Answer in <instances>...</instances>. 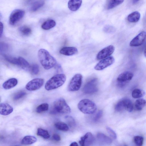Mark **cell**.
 <instances>
[{
  "mask_svg": "<svg viewBox=\"0 0 146 146\" xmlns=\"http://www.w3.org/2000/svg\"><path fill=\"white\" fill-rule=\"evenodd\" d=\"M44 80L41 78H36L29 82L26 85V89L30 91H35L40 88L43 85Z\"/></svg>",
  "mask_w": 146,
  "mask_h": 146,
  "instance_id": "cell-8",
  "label": "cell"
},
{
  "mask_svg": "<svg viewBox=\"0 0 146 146\" xmlns=\"http://www.w3.org/2000/svg\"><path fill=\"white\" fill-rule=\"evenodd\" d=\"M13 108L8 104L1 103L0 104V113L3 115H8L12 112Z\"/></svg>",
  "mask_w": 146,
  "mask_h": 146,
  "instance_id": "cell-15",
  "label": "cell"
},
{
  "mask_svg": "<svg viewBox=\"0 0 146 146\" xmlns=\"http://www.w3.org/2000/svg\"><path fill=\"white\" fill-rule=\"evenodd\" d=\"M78 107L79 110L83 113L92 114L94 113L97 110L95 104L88 99H84L78 103Z\"/></svg>",
  "mask_w": 146,
  "mask_h": 146,
  "instance_id": "cell-3",
  "label": "cell"
},
{
  "mask_svg": "<svg viewBox=\"0 0 146 146\" xmlns=\"http://www.w3.org/2000/svg\"><path fill=\"white\" fill-rule=\"evenodd\" d=\"M97 137L99 141L103 144H110L112 141L110 138L102 133H98L97 135Z\"/></svg>",
  "mask_w": 146,
  "mask_h": 146,
  "instance_id": "cell-20",
  "label": "cell"
},
{
  "mask_svg": "<svg viewBox=\"0 0 146 146\" xmlns=\"http://www.w3.org/2000/svg\"><path fill=\"white\" fill-rule=\"evenodd\" d=\"M54 126L57 129L62 131H67L69 129V127L68 125L63 122H57L54 124Z\"/></svg>",
  "mask_w": 146,
  "mask_h": 146,
  "instance_id": "cell-28",
  "label": "cell"
},
{
  "mask_svg": "<svg viewBox=\"0 0 146 146\" xmlns=\"http://www.w3.org/2000/svg\"><path fill=\"white\" fill-rule=\"evenodd\" d=\"M115 28L113 26L108 25L105 26L103 28L104 31L107 33H112L115 31Z\"/></svg>",
  "mask_w": 146,
  "mask_h": 146,
  "instance_id": "cell-38",
  "label": "cell"
},
{
  "mask_svg": "<svg viewBox=\"0 0 146 146\" xmlns=\"http://www.w3.org/2000/svg\"><path fill=\"white\" fill-rule=\"evenodd\" d=\"M67 122L70 127L74 126L75 125V122L74 119L71 116H67L65 117Z\"/></svg>",
  "mask_w": 146,
  "mask_h": 146,
  "instance_id": "cell-37",
  "label": "cell"
},
{
  "mask_svg": "<svg viewBox=\"0 0 146 146\" xmlns=\"http://www.w3.org/2000/svg\"><path fill=\"white\" fill-rule=\"evenodd\" d=\"M145 94V92L143 90L139 89H135L132 92V97L135 98H141Z\"/></svg>",
  "mask_w": 146,
  "mask_h": 146,
  "instance_id": "cell-26",
  "label": "cell"
},
{
  "mask_svg": "<svg viewBox=\"0 0 146 146\" xmlns=\"http://www.w3.org/2000/svg\"><path fill=\"white\" fill-rule=\"evenodd\" d=\"M107 131L110 136L113 139H115L117 138V135L115 131L109 127H106Z\"/></svg>",
  "mask_w": 146,
  "mask_h": 146,
  "instance_id": "cell-39",
  "label": "cell"
},
{
  "mask_svg": "<svg viewBox=\"0 0 146 146\" xmlns=\"http://www.w3.org/2000/svg\"><path fill=\"white\" fill-rule=\"evenodd\" d=\"M52 138L54 140L56 141H60L61 139L60 136L57 134H54L52 136Z\"/></svg>",
  "mask_w": 146,
  "mask_h": 146,
  "instance_id": "cell-42",
  "label": "cell"
},
{
  "mask_svg": "<svg viewBox=\"0 0 146 146\" xmlns=\"http://www.w3.org/2000/svg\"><path fill=\"white\" fill-rule=\"evenodd\" d=\"M125 110L129 112H131L132 111L133 105L131 101L128 98L123 99Z\"/></svg>",
  "mask_w": 146,
  "mask_h": 146,
  "instance_id": "cell-25",
  "label": "cell"
},
{
  "mask_svg": "<svg viewBox=\"0 0 146 146\" xmlns=\"http://www.w3.org/2000/svg\"><path fill=\"white\" fill-rule=\"evenodd\" d=\"M37 134L45 139H48L50 137L49 134L47 130L41 128L38 129Z\"/></svg>",
  "mask_w": 146,
  "mask_h": 146,
  "instance_id": "cell-32",
  "label": "cell"
},
{
  "mask_svg": "<svg viewBox=\"0 0 146 146\" xmlns=\"http://www.w3.org/2000/svg\"><path fill=\"white\" fill-rule=\"evenodd\" d=\"M115 110L117 112H120L125 110L123 99L120 100L116 104Z\"/></svg>",
  "mask_w": 146,
  "mask_h": 146,
  "instance_id": "cell-33",
  "label": "cell"
},
{
  "mask_svg": "<svg viewBox=\"0 0 146 146\" xmlns=\"http://www.w3.org/2000/svg\"><path fill=\"white\" fill-rule=\"evenodd\" d=\"M140 17V13L138 11H135L128 15L127 20L130 23H135L139 21Z\"/></svg>",
  "mask_w": 146,
  "mask_h": 146,
  "instance_id": "cell-21",
  "label": "cell"
},
{
  "mask_svg": "<svg viewBox=\"0 0 146 146\" xmlns=\"http://www.w3.org/2000/svg\"><path fill=\"white\" fill-rule=\"evenodd\" d=\"M25 14V11L23 10L17 9L13 10L10 15L9 24L12 25H15L23 17Z\"/></svg>",
  "mask_w": 146,
  "mask_h": 146,
  "instance_id": "cell-7",
  "label": "cell"
},
{
  "mask_svg": "<svg viewBox=\"0 0 146 146\" xmlns=\"http://www.w3.org/2000/svg\"><path fill=\"white\" fill-rule=\"evenodd\" d=\"M70 111V108L63 98H59L54 102L52 113L66 114Z\"/></svg>",
  "mask_w": 146,
  "mask_h": 146,
  "instance_id": "cell-4",
  "label": "cell"
},
{
  "mask_svg": "<svg viewBox=\"0 0 146 146\" xmlns=\"http://www.w3.org/2000/svg\"><path fill=\"white\" fill-rule=\"evenodd\" d=\"M69 146H78V144L76 142H74L71 143Z\"/></svg>",
  "mask_w": 146,
  "mask_h": 146,
  "instance_id": "cell-44",
  "label": "cell"
},
{
  "mask_svg": "<svg viewBox=\"0 0 146 146\" xmlns=\"http://www.w3.org/2000/svg\"><path fill=\"white\" fill-rule=\"evenodd\" d=\"M29 70L31 72L35 75L38 74L39 71V66L36 64H33L31 66Z\"/></svg>",
  "mask_w": 146,
  "mask_h": 146,
  "instance_id": "cell-36",
  "label": "cell"
},
{
  "mask_svg": "<svg viewBox=\"0 0 146 146\" xmlns=\"http://www.w3.org/2000/svg\"><path fill=\"white\" fill-rule=\"evenodd\" d=\"M134 141L137 146H142L143 142V137L140 136H135L133 138Z\"/></svg>",
  "mask_w": 146,
  "mask_h": 146,
  "instance_id": "cell-34",
  "label": "cell"
},
{
  "mask_svg": "<svg viewBox=\"0 0 146 146\" xmlns=\"http://www.w3.org/2000/svg\"><path fill=\"white\" fill-rule=\"evenodd\" d=\"M26 94V92L24 91H19L16 93L14 96L13 99L15 100H18L24 96Z\"/></svg>",
  "mask_w": 146,
  "mask_h": 146,
  "instance_id": "cell-35",
  "label": "cell"
},
{
  "mask_svg": "<svg viewBox=\"0 0 146 146\" xmlns=\"http://www.w3.org/2000/svg\"><path fill=\"white\" fill-rule=\"evenodd\" d=\"M82 76L80 74L75 75L70 80L68 86L69 91H78L80 89L82 84Z\"/></svg>",
  "mask_w": 146,
  "mask_h": 146,
  "instance_id": "cell-6",
  "label": "cell"
},
{
  "mask_svg": "<svg viewBox=\"0 0 146 146\" xmlns=\"http://www.w3.org/2000/svg\"><path fill=\"white\" fill-rule=\"evenodd\" d=\"M18 83L17 80L15 78H10L5 82L3 84V87L5 89H11L17 85Z\"/></svg>",
  "mask_w": 146,
  "mask_h": 146,
  "instance_id": "cell-19",
  "label": "cell"
},
{
  "mask_svg": "<svg viewBox=\"0 0 146 146\" xmlns=\"http://www.w3.org/2000/svg\"><path fill=\"white\" fill-rule=\"evenodd\" d=\"M66 80V76L65 74H56L47 81L45 84V89L49 91L58 88L64 84Z\"/></svg>",
  "mask_w": 146,
  "mask_h": 146,
  "instance_id": "cell-2",
  "label": "cell"
},
{
  "mask_svg": "<svg viewBox=\"0 0 146 146\" xmlns=\"http://www.w3.org/2000/svg\"><path fill=\"white\" fill-rule=\"evenodd\" d=\"M48 108V104L44 103L38 106L36 108V111L38 113H40L47 111Z\"/></svg>",
  "mask_w": 146,
  "mask_h": 146,
  "instance_id": "cell-31",
  "label": "cell"
},
{
  "mask_svg": "<svg viewBox=\"0 0 146 146\" xmlns=\"http://www.w3.org/2000/svg\"><path fill=\"white\" fill-rule=\"evenodd\" d=\"M146 105V101L143 99L136 100L134 104L135 109L137 111L141 110Z\"/></svg>",
  "mask_w": 146,
  "mask_h": 146,
  "instance_id": "cell-24",
  "label": "cell"
},
{
  "mask_svg": "<svg viewBox=\"0 0 146 146\" xmlns=\"http://www.w3.org/2000/svg\"><path fill=\"white\" fill-rule=\"evenodd\" d=\"M115 59L113 57L110 56L100 60L94 67L97 70H101L110 66L114 63Z\"/></svg>",
  "mask_w": 146,
  "mask_h": 146,
  "instance_id": "cell-9",
  "label": "cell"
},
{
  "mask_svg": "<svg viewBox=\"0 0 146 146\" xmlns=\"http://www.w3.org/2000/svg\"><path fill=\"white\" fill-rule=\"evenodd\" d=\"M103 112L102 110H100L97 113L93 118V121L94 122H97L101 118Z\"/></svg>",
  "mask_w": 146,
  "mask_h": 146,
  "instance_id": "cell-40",
  "label": "cell"
},
{
  "mask_svg": "<svg viewBox=\"0 0 146 146\" xmlns=\"http://www.w3.org/2000/svg\"><path fill=\"white\" fill-rule=\"evenodd\" d=\"M19 32L23 35L28 36L32 32L31 29L26 26H22L19 29Z\"/></svg>",
  "mask_w": 146,
  "mask_h": 146,
  "instance_id": "cell-30",
  "label": "cell"
},
{
  "mask_svg": "<svg viewBox=\"0 0 146 146\" xmlns=\"http://www.w3.org/2000/svg\"><path fill=\"white\" fill-rule=\"evenodd\" d=\"M124 1L123 0H107L105 5V8L107 10L112 9L122 4Z\"/></svg>",
  "mask_w": 146,
  "mask_h": 146,
  "instance_id": "cell-18",
  "label": "cell"
},
{
  "mask_svg": "<svg viewBox=\"0 0 146 146\" xmlns=\"http://www.w3.org/2000/svg\"><path fill=\"white\" fill-rule=\"evenodd\" d=\"M115 47L113 45H109L102 49L98 53L96 59L100 60L109 57L113 53Z\"/></svg>",
  "mask_w": 146,
  "mask_h": 146,
  "instance_id": "cell-12",
  "label": "cell"
},
{
  "mask_svg": "<svg viewBox=\"0 0 146 146\" xmlns=\"http://www.w3.org/2000/svg\"><path fill=\"white\" fill-rule=\"evenodd\" d=\"M78 52L77 49L74 47H64L61 48L60 51V53L61 54L68 56L76 54Z\"/></svg>",
  "mask_w": 146,
  "mask_h": 146,
  "instance_id": "cell-16",
  "label": "cell"
},
{
  "mask_svg": "<svg viewBox=\"0 0 146 146\" xmlns=\"http://www.w3.org/2000/svg\"><path fill=\"white\" fill-rule=\"evenodd\" d=\"M144 56L145 57H146V46L145 47V48L144 50Z\"/></svg>",
  "mask_w": 146,
  "mask_h": 146,
  "instance_id": "cell-45",
  "label": "cell"
},
{
  "mask_svg": "<svg viewBox=\"0 0 146 146\" xmlns=\"http://www.w3.org/2000/svg\"><path fill=\"white\" fill-rule=\"evenodd\" d=\"M133 76V73L129 71H126L120 74L117 78L118 85L122 87L127 82L130 80Z\"/></svg>",
  "mask_w": 146,
  "mask_h": 146,
  "instance_id": "cell-11",
  "label": "cell"
},
{
  "mask_svg": "<svg viewBox=\"0 0 146 146\" xmlns=\"http://www.w3.org/2000/svg\"><path fill=\"white\" fill-rule=\"evenodd\" d=\"M19 66L23 69L25 70L30 69V66L29 62L23 58L22 57H18Z\"/></svg>",
  "mask_w": 146,
  "mask_h": 146,
  "instance_id": "cell-29",
  "label": "cell"
},
{
  "mask_svg": "<svg viewBox=\"0 0 146 146\" xmlns=\"http://www.w3.org/2000/svg\"><path fill=\"white\" fill-rule=\"evenodd\" d=\"M56 22L53 20L49 19L44 22L41 25V28L45 30L50 29L55 26Z\"/></svg>",
  "mask_w": 146,
  "mask_h": 146,
  "instance_id": "cell-23",
  "label": "cell"
},
{
  "mask_svg": "<svg viewBox=\"0 0 146 146\" xmlns=\"http://www.w3.org/2000/svg\"><path fill=\"white\" fill-rule=\"evenodd\" d=\"M146 39V32L142 31L134 38L131 41V46L136 47L142 45Z\"/></svg>",
  "mask_w": 146,
  "mask_h": 146,
  "instance_id": "cell-10",
  "label": "cell"
},
{
  "mask_svg": "<svg viewBox=\"0 0 146 146\" xmlns=\"http://www.w3.org/2000/svg\"><path fill=\"white\" fill-rule=\"evenodd\" d=\"M0 37H1L2 36V35L3 34V23L1 22L0 23Z\"/></svg>",
  "mask_w": 146,
  "mask_h": 146,
  "instance_id": "cell-43",
  "label": "cell"
},
{
  "mask_svg": "<svg viewBox=\"0 0 146 146\" xmlns=\"http://www.w3.org/2000/svg\"><path fill=\"white\" fill-rule=\"evenodd\" d=\"M5 60L11 64L19 66V62L18 57L16 58L6 54L4 55Z\"/></svg>",
  "mask_w": 146,
  "mask_h": 146,
  "instance_id": "cell-27",
  "label": "cell"
},
{
  "mask_svg": "<svg viewBox=\"0 0 146 146\" xmlns=\"http://www.w3.org/2000/svg\"><path fill=\"white\" fill-rule=\"evenodd\" d=\"M44 3V1L43 0L30 1L29 9L31 11H35L42 7Z\"/></svg>",
  "mask_w": 146,
  "mask_h": 146,
  "instance_id": "cell-14",
  "label": "cell"
},
{
  "mask_svg": "<svg viewBox=\"0 0 146 146\" xmlns=\"http://www.w3.org/2000/svg\"><path fill=\"white\" fill-rule=\"evenodd\" d=\"M37 138L35 136L31 135H27L24 137L21 141V143L25 145H30L36 142Z\"/></svg>",
  "mask_w": 146,
  "mask_h": 146,
  "instance_id": "cell-22",
  "label": "cell"
},
{
  "mask_svg": "<svg viewBox=\"0 0 146 146\" xmlns=\"http://www.w3.org/2000/svg\"><path fill=\"white\" fill-rule=\"evenodd\" d=\"M38 55L40 64L45 69H49L56 64V59L50 55L48 51L44 49H39L38 52Z\"/></svg>",
  "mask_w": 146,
  "mask_h": 146,
  "instance_id": "cell-1",
  "label": "cell"
},
{
  "mask_svg": "<svg viewBox=\"0 0 146 146\" xmlns=\"http://www.w3.org/2000/svg\"><path fill=\"white\" fill-rule=\"evenodd\" d=\"M98 80L96 78H92L87 81L84 86L82 91L86 94H92L98 90Z\"/></svg>",
  "mask_w": 146,
  "mask_h": 146,
  "instance_id": "cell-5",
  "label": "cell"
},
{
  "mask_svg": "<svg viewBox=\"0 0 146 146\" xmlns=\"http://www.w3.org/2000/svg\"><path fill=\"white\" fill-rule=\"evenodd\" d=\"M137 1V0H134V1H133V3H137L138 1Z\"/></svg>",
  "mask_w": 146,
  "mask_h": 146,
  "instance_id": "cell-46",
  "label": "cell"
},
{
  "mask_svg": "<svg viewBox=\"0 0 146 146\" xmlns=\"http://www.w3.org/2000/svg\"><path fill=\"white\" fill-rule=\"evenodd\" d=\"M82 3V0H70L68 1V6L70 10L72 11H76L79 9Z\"/></svg>",
  "mask_w": 146,
  "mask_h": 146,
  "instance_id": "cell-17",
  "label": "cell"
},
{
  "mask_svg": "<svg viewBox=\"0 0 146 146\" xmlns=\"http://www.w3.org/2000/svg\"><path fill=\"white\" fill-rule=\"evenodd\" d=\"M8 48L7 44L4 43H1L0 44V52H3L6 51Z\"/></svg>",
  "mask_w": 146,
  "mask_h": 146,
  "instance_id": "cell-41",
  "label": "cell"
},
{
  "mask_svg": "<svg viewBox=\"0 0 146 146\" xmlns=\"http://www.w3.org/2000/svg\"><path fill=\"white\" fill-rule=\"evenodd\" d=\"M94 137L90 132H88L82 137L79 141L80 146H90L93 143Z\"/></svg>",
  "mask_w": 146,
  "mask_h": 146,
  "instance_id": "cell-13",
  "label": "cell"
}]
</instances>
